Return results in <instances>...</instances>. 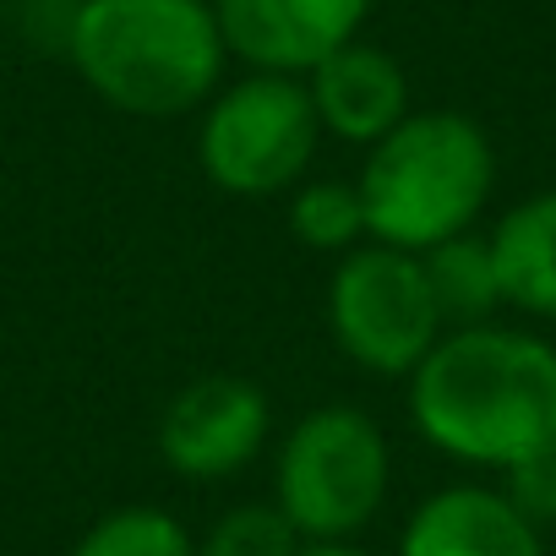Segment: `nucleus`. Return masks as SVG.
Returning <instances> with one entry per match:
<instances>
[{"label":"nucleus","instance_id":"nucleus-17","mask_svg":"<svg viewBox=\"0 0 556 556\" xmlns=\"http://www.w3.org/2000/svg\"><path fill=\"white\" fill-rule=\"evenodd\" d=\"M301 556H366V551H355L350 540H306Z\"/></svg>","mask_w":556,"mask_h":556},{"label":"nucleus","instance_id":"nucleus-4","mask_svg":"<svg viewBox=\"0 0 556 556\" xmlns=\"http://www.w3.org/2000/svg\"><path fill=\"white\" fill-rule=\"evenodd\" d=\"M393 480V453L382 426L355 404H323L301 415L273 464V502L301 540H350L361 534Z\"/></svg>","mask_w":556,"mask_h":556},{"label":"nucleus","instance_id":"nucleus-14","mask_svg":"<svg viewBox=\"0 0 556 556\" xmlns=\"http://www.w3.org/2000/svg\"><path fill=\"white\" fill-rule=\"evenodd\" d=\"M72 556H197V540L164 507H115L72 545Z\"/></svg>","mask_w":556,"mask_h":556},{"label":"nucleus","instance_id":"nucleus-15","mask_svg":"<svg viewBox=\"0 0 556 556\" xmlns=\"http://www.w3.org/2000/svg\"><path fill=\"white\" fill-rule=\"evenodd\" d=\"M301 529L278 502H240L197 540V556H301Z\"/></svg>","mask_w":556,"mask_h":556},{"label":"nucleus","instance_id":"nucleus-12","mask_svg":"<svg viewBox=\"0 0 556 556\" xmlns=\"http://www.w3.org/2000/svg\"><path fill=\"white\" fill-rule=\"evenodd\" d=\"M420 267H426V285H431L447 328H480L502 306V278H496L491 240L475 235V229L420 251Z\"/></svg>","mask_w":556,"mask_h":556},{"label":"nucleus","instance_id":"nucleus-9","mask_svg":"<svg viewBox=\"0 0 556 556\" xmlns=\"http://www.w3.org/2000/svg\"><path fill=\"white\" fill-rule=\"evenodd\" d=\"M399 556H545V540L507 491L447 485L409 513Z\"/></svg>","mask_w":556,"mask_h":556},{"label":"nucleus","instance_id":"nucleus-8","mask_svg":"<svg viewBox=\"0 0 556 556\" xmlns=\"http://www.w3.org/2000/svg\"><path fill=\"white\" fill-rule=\"evenodd\" d=\"M377 0H213L224 50L251 72L306 77L317 61L344 50Z\"/></svg>","mask_w":556,"mask_h":556},{"label":"nucleus","instance_id":"nucleus-10","mask_svg":"<svg viewBox=\"0 0 556 556\" xmlns=\"http://www.w3.org/2000/svg\"><path fill=\"white\" fill-rule=\"evenodd\" d=\"M306 93H312V110H317L323 131H333L339 142H366L371 148L409 115L404 66L388 50L361 45V39H350L344 50L317 61L306 72Z\"/></svg>","mask_w":556,"mask_h":556},{"label":"nucleus","instance_id":"nucleus-7","mask_svg":"<svg viewBox=\"0 0 556 556\" xmlns=\"http://www.w3.org/2000/svg\"><path fill=\"white\" fill-rule=\"evenodd\" d=\"M273 409L245 377H197L159 415V453L180 480H229L267 442Z\"/></svg>","mask_w":556,"mask_h":556},{"label":"nucleus","instance_id":"nucleus-6","mask_svg":"<svg viewBox=\"0 0 556 556\" xmlns=\"http://www.w3.org/2000/svg\"><path fill=\"white\" fill-rule=\"evenodd\" d=\"M328 328L333 344L377 377H409L447 333L420 256L382 240L339 256L328 278Z\"/></svg>","mask_w":556,"mask_h":556},{"label":"nucleus","instance_id":"nucleus-13","mask_svg":"<svg viewBox=\"0 0 556 556\" xmlns=\"http://www.w3.org/2000/svg\"><path fill=\"white\" fill-rule=\"evenodd\" d=\"M290 235L306 245V251H355L366 245V207H361V191L344 186V180H312V186H295L290 197Z\"/></svg>","mask_w":556,"mask_h":556},{"label":"nucleus","instance_id":"nucleus-1","mask_svg":"<svg viewBox=\"0 0 556 556\" xmlns=\"http://www.w3.org/2000/svg\"><path fill=\"white\" fill-rule=\"evenodd\" d=\"M415 431L480 469H518L556 453V350L518 328H447L409 371Z\"/></svg>","mask_w":556,"mask_h":556},{"label":"nucleus","instance_id":"nucleus-11","mask_svg":"<svg viewBox=\"0 0 556 556\" xmlns=\"http://www.w3.org/2000/svg\"><path fill=\"white\" fill-rule=\"evenodd\" d=\"M502 278V306L556 323V191H534L485 235Z\"/></svg>","mask_w":556,"mask_h":556},{"label":"nucleus","instance_id":"nucleus-3","mask_svg":"<svg viewBox=\"0 0 556 556\" xmlns=\"http://www.w3.org/2000/svg\"><path fill=\"white\" fill-rule=\"evenodd\" d=\"M496 186L491 137L458 110H409L361 164L366 235L399 251H431L475 229Z\"/></svg>","mask_w":556,"mask_h":556},{"label":"nucleus","instance_id":"nucleus-5","mask_svg":"<svg viewBox=\"0 0 556 556\" xmlns=\"http://www.w3.org/2000/svg\"><path fill=\"white\" fill-rule=\"evenodd\" d=\"M317 137L323 121L312 110L306 77L251 72L202 104L197 164L229 197H273L301 186Z\"/></svg>","mask_w":556,"mask_h":556},{"label":"nucleus","instance_id":"nucleus-16","mask_svg":"<svg viewBox=\"0 0 556 556\" xmlns=\"http://www.w3.org/2000/svg\"><path fill=\"white\" fill-rule=\"evenodd\" d=\"M507 496L540 523V518H551L556 523V453H545V458H534V464H518V469H507Z\"/></svg>","mask_w":556,"mask_h":556},{"label":"nucleus","instance_id":"nucleus-2","mask_svg":"<svg viewBox=\"0 0 556 556\" xmlns=\"http://www.w3.org/2000/svg\"><path fill=\"white\" fill-rule=\"evenodd\" d=\"M66 55L104 104L175 121L218 93L229 50L213 0H77Z\"/></svg>","mask_w":556,"mask_h":556}]
</instances>
